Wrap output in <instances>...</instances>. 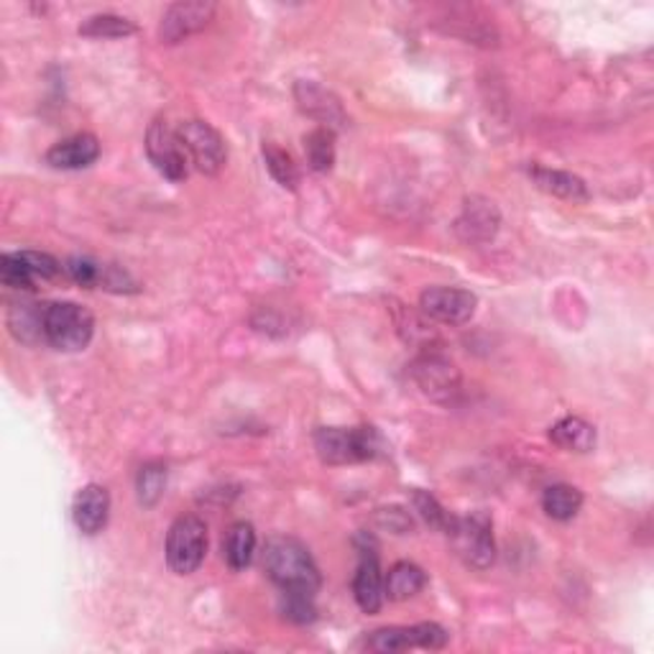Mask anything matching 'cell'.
I'll return each instance as SVG.
<instances>
[{
	"label": "cell",
	"mask_w": 654,
	"mask_h": 654,
	"mask_svg": "<svg viewBox=\"0 0 654 654\" xmlns=\"http://www.w3.org/2000/svg\"><path fill=\"white\" fill-rule=\"evenodd\" d=\"M131 34H136V26L116 13H97L80 26V36H87V39H126Z\"/></svg>",
	"instance_id": "cb8c5ba5"
},
{
	"label": "cell",
	"mask_w": 654,
	"mask_h": 654,
	"mask_svg": "<svg viewBox=\"0 0 654 654\" xmlns=\"http://www.w3.org/2000/svg\"><path fill=\"white\" fill-rule=\"evenodd\" d=\"M529 177L535 185L542 189V192L560 197V200L568 202H588L591 192L588 185L577 177L573 172H562V170H550V166H529Z\"/></svg>",
	"instance_id": "e0dca14e"
},
{
	"label": "cell",
	"mask_w": 654,
	"mask_h": 654,
	"mask_svg": "<svg viewBox=\"0 0 654 654\" xmlns=\"http://www.w3.org/2000/svg\"><path fill=\"white\" fill-rule=\"evenodd\" d=\"M177 136L185 147V154L189 159V164H195L197 172L202 174H218L223 170L227 162V147L225 139L220 136L218 128H212L208 120L192 118L185 120L177 128Z\"/></svg>",
	"instance_id": "52a82bcc"
},
{
	"label": "cell",
	"mask_w": 654,
	"mask_h": 654,
	"mask_svg": "<svg viewBox=\"0 0 654 654\" xmlns=\"http://www.w3.org/2000/svg\"><path fill=\"white\" fill-rule=\"evenodd\" d=\"M315 451L327 466H348L378 458L384 440L374 428H323L315 432Z\"/></svg>",
	"instance_id": "3957f363"
},
{
	"label": "cell",
	"mask_w": 654,
	"mask_h": 654,
	"mask_svg": "<svg viewBox=\"0 0 654 654\" xmlns=\"http://www.w3.org/2000/svg\"><path fill=\"white\" fill-rule=\"evenodd\" d=\"M376 522H378V527L389 529V532H394V535H407V532H412V527H414L412 514H409L407 509H401V506L378 509Z\"/></svg>",
	"instance_id": "4dcf8cb0"
},
{
	"label": "cell",
	"mask_w": 654,
	"mask_h": 654,
	"mask_svg": "<svg viewBox=\"0 0 654 654\" xmlns=\"http://www.w3.org/2000/svg\"><path fill=\"white\" fill-rule=\"evenodd\" d=\"M412 378L424 397L437 405H451L460 394V371L451 359L437 351H424L412 361Z\"/></svg>",
	"instance_id": "ba28073f"
},
{
	"label": "cell",
	"mask_w": 654,
	"mask_h": 654,
	"mask_svg": "<svg viewBox=\"0 0 654 654\" xmlns=\"http://www.w3.org/2000/svg\"><path fill=\"white\" fill-rule=\"evenodd\" d=\"M478 296L458 287H430L420 294V312L443 325H466L476 315Z\"/></svg>",
	"instance_id": "8fae6325"
},
{
	"label": "cell",
	"mask_w": 654,
	"mask_h": 654,
	"mask_svg": "<svg viewBox=\"0 0 654 654\" xmlns=\"http://www.w3.org/2000/svg\"><path fill=\"white\" fill-rule=\"evenodd\" d=\"M218 5L210 0H182L164 11L162 24H159V39L162 44H179L187 36L202 32L215 16Z\"/></svg>",
	"instance_id": "7c38bea8"
},
{
	"label": "cell",
	"mask_w": 654,
	"mask_h": 654,
	"mask_svg": "<svg viewBox=\"0 0 654 654\" xmlns=\"http://www.w3.org/2000/svg\"><path fill=\"white\" fill-rule=\"evenodd\" d=\"M97 156H101V141L93 133H74L47 151V164L72 172L95 164Z\"/></svg>",
	"instance_id": "2e32d148"
},
{
	"label": "cell",
	"mask_w": 654,
	"mask_h": 654,
	"mask_svg": "<svg viewBox=\"0 0 654 654\" xmlns=\"http://www.w3.org/2000/svg\"><path fill=\"white\" fill-rule=\"evenodd\" d=\"M95 336V317L78 302H55L44 307V343L65 353L85 351Z\"/></svg>",
	"instance_id": "7a4b0ae2"
},
{
	"label": "cell",
	"mask_w": 654,
	"mask_h": 654,
	"mask_svg": "<svg viewBox=\"0 0 654 654\" xmlns=\"http://www.w3.org/2000/svg\"><path fill=\"white\" fill-rule=\"evenodd\" d=\"M208 554V524L200 516L185 514L174 519L166 535V565L177 575H192Z\"/></svg>",
	"instance_id": "5b68a950"
},
{
	"label": "cell",
	"mask_w": 654,
	"mask_h": 654,
	"mask_svg": "<svg viewBox=\"0 0 654 654\" xmlns=\"http://www.w3.org/2000/svg\"><path fill=\"white\" fill-rule=\"evenodd\" d=\"M424 585H428V573L409 560L394 562L384 577V593L389 600L414 598L417 593L424 591Z\"/></svg>",
	"instance_id": "d6986e66"
},
{
	"label": "cell",
	"mask_w": 654,
	"mask_h": 654,
	"mask_svg": "<svg viewBox=\"0 0 654 654\" xmlns=\"http://www.w3.org/2000/svg\"><path fill=\"white\" fill-rule=\"evenodd\" d=\"M0 281L11 289H34L36 277L28 269L24 256L19 254H3L0 256Z\"/></svg>",
	"instance_id": "83f0119b"
},
{
	"label": "cell",
	"mask_w": 654,
	"mask_h": 654,
	"mask_svg": "<svg viewBox=\"0 0 654 654\" xmlns=\"http://www.w3.org/2000/svg\"><path fill=\"white\" fill-rule=\"evenodd\" d=\"M581 506H583V493L577 491L575 486H568V483L550 486L542 497L545 514L554 522L575 519L577 512H581Z\"/></svg>",
	"instance_id": "44dd1931"
},
{
	"label": "cell",
	"mask_w": 654,
	"mask_h": 654,
	"mask_svg": "<svg viewBox=\"0 0 654 654\" xmlns=\"http://www.w3.org/2000/svg\"><path fill=\"white\" fill-rule=\"evenodd\" d=\"M355 550H359V568L353 575V596L363 614L382 611L386 593L382 562H378V547L371 535L355 537Z\"/></svg>",
	"instance_id": "9c48e42d"
},
{
	"label": "cell",
	"mask_w": 654,
	"mask_h": 654,
	"mask_svg": "<svg viewBox=\"0 0 654 654\" xmlns=\"http://www.w3.org/2000/svg\"><path fill=\"white\" fill-rule=\"evenodd\" d=\"M412 506H414V512L422 516L424 524H430L432 529L447 532V527H451L453 514H447L443 509V504H440V501L432 497V493L414 491L412 493Z\"/></svg>",
	"instance_id": "f1b7e54d"
},
{
	"label": "cell",
	"mask_w": 654,
	"mask_h": 654,
	"mask_svg": "<svg viewBox=\"0 0 654 654\" xmlns=\"http://www.w3.org/2000/svg\"><path fill=\"white\" fill-rule=\"evenodd\" d=\"M499 225L501 212L497 202L483 195H470L466 197V202H463L458 220H455V233H458L463 243L481 246V243H489L493 235L499 233Z\"/></svg>",
	"instance_id": "4fadbf2b"
},
{
	"label": "cell",
	"mask_w": 654,
	"mask_h": 654,
	"mask_svg": "<svg viewBox=\"0 0 654 654\" xmlns=\"http://www.w3.org/2000/svg\"><path fill=\"white\" fill-rule=\"evenodd\" d=\"M304 154H307L310 170L319 174L330 172L332 164H336V131L330 128H315L304 136Z\"/></svg>",
	"instance_id": "7402d4cb"
},
{
	"label": "cell",
	"mask_w": 654,
	"mask_h": 654,
	"mask_svg": "<svg viewBox=\"0 0 654 654\" xmlns=\"http://www.w3.org/2000/svg\"><path fill=\"white\" fill-rule=\"evenodd\" d=\"M72 516H74V524H78V529L82 535L87 537H95L101 535L105 529V524H108V516H110V493L105 486H97V483H87L85 489H80L78 497H74V504H72Z\"/></svg>",
	"instance_id": "9a60e30c"
},
{
	"label": "cell",
	"mask_w": 654,
	"mask_h": 654,
	"mask_svg": "<svg viewBox=\"0 0 654 654\" xmlns=\"http://www.w3.org/2000/svg\"><path fill=\"white\" fill-rule=\"evenodd\" d=\"M264 162H266V170H269V174L273 179L279 182L281 187L284 189H296V185H300V170H296L294 159L287 154L284 149H279L277 143H264Z\"/></svg>",
	"instance_id": "484cf974"
},
{
	"label": "cell",
	"mask_w": 654,
	"mask_h": 654,
	"mask_svg": "<svg viewBox=\"0 0 654 654\" xmlns=\"http://www.w3.org/2000/svg\"><path fill=\"white\" fill-rule=\"evenodd\" d=\"M264 570L279 585V591L317 593L323 585V575L307 547L287 535H277L266 542Z\"/></svg>",
	"instance_id": "6da1fadb"
},
{
	"label": "cell",
	"mask_w": 654,
	"mask_h": 654,
	"mask_svg": "<svg viewBox=\"0 0 654 654\" xmlns=\"http://www.w3.org/2000/svg\"><path fill=\"white\" fill-rule=\"evenodd\" d=\"M166 489V466L164 463H147L139 470V478H136V491H139V504L143 509H151L159 504V499L164 497Z\"/></svg>",
	"instance_id": "d4e9b609"
},
{
	"label": "cell",
	"mask_w": 654,
	"mask_h": 654,
	"mask_svg": "<svg viewBox=\"0 0 654 654\" xmlns=\"http://www.w3.org/2000/svg\"><path fill=\"white\" fill-rule=\"evenodd\" d=\"M453 552L474 570H486L497 560V542H493V522L486 512H474L468 516H453L447 527Z\"/></svg>",
	"instance_id": "277c9868"
},
{
	"label": "cell",
	"mask_w": 654,
	"mask_h": 654,
	"mask_svg": "<svg viewBox=\"0 0 654 654\" xmlns=\"http://www.w3.org/2000/svg\"><path fill=\"white\" fill-rule=\"evenodd\" d=\"M65 271L67 277L72 281H78L80 287H101V279H103V266L95 264L93 258H85V256H72L67 258L65 264Z\"/></svg>",
	"instance_id": "f546056e"
},
{
	"label": "cell",
	"mask_w": 654,
	"mask_h": 654,
	"mask_svg": "<svg viewBox=\"0 0 654 654\" xmlns=\"http://www.w3.org/2000/svg\"><path fill=\"white\" fill-rule=\"evenodd\" d=\"M147 154L154 170L170 182H185L189 174V159L179 136L166 120L156 118L147 131Z\"/></svg>",
	"instance_id": "30bf717a"
},
{
	"label": "cell",
	"mask_w": 654,
	"mask_h": 654,
	"mask_svg": "<svg viewBox=\"0 0 654 654\" xmlns=\"http://www.w3.org/2000/svg\"><path fill=\"white\" fill-rule=\"evenodd\" d=\"M254 552H256V532L250 527L248 522H235L231 529L225 532V539H223V554H225V562L227 568L235 570H246L250 565V560H254Z\"/></svg>",
	"instance_id": "ffe728a7"
},
{
	"label": "cell",
	"mask_w": 654,
	"mask_h": 654,
	"mask_svg": "<svg viewBox=\"0 0 654 654\" xmlns=\"http://www.w3.org/2000/svg\"><path fill=\"white\" fill-rule=\"evenodd\" d=\"M21 256H24V261L32 273L36 277V281H47V279H55L59 271H62V264L57 261L55 256L49 254H42V250H21Z\"/></svg>",
	"instance_id": "1f68e13d"
},
{
	"label": "cell",
	"mask_w": 654,
	"mask_h": 654,
	"mask_svg": "<svg viewBox=\"0 0 654 654\" xmlns=\"http://www.w3.org/2000/svg\"><path fill=\"white\" fill-rule=\"evenodd\" d=\"M281 614L292 623H310L315 621V593L304 591H281Z\"/></svg>",
	"instance_id": "4316f807"
},
{
	"label": "cell",
	"mask_w": 654,
	"mask_h": 654,
	"mask_svg": "<svg viewBox=\"0 0 654 654\" xmlns=\"http://www.w3.org/2000/svg\"><path fill=\"white\" fill-rule=\"evenodd\" d=\"M44 307L42 304H13L9 315V327L13 336L24 340V343L44 340Z\"/></svg>",
	"instance_id": "603a6c76"
},
{
	"label": "cell",
	"mask_w": 654,
	"mask_h": 654,
	"mask_svg": "<svg viewBox=\"0 0 654 654\" xmlns=\"http://www.w3.org/2000/svg\"><path fill=\"white\" fill-rule=\"evenodd\" d=\"M294 101L300 105V110L304 116H310L312 120H317L323 128H330V131H338L348 124L343 103L338 101L330 90H325L317 82L302 80L294 85Z\"/></svg>",
	"instance_id": "5bb4252c"
},
{
	"label": "cell",
	"mask_w": 654,
	"mask_h": 654,
	"mask_svg": "<svg viewBox=\"0 0 654 654\" xmlns=\"http://www.w3.org/2000/svg\"><path fill=\"white\" fill-rule=\"evenodd\" d=\"M550 440L568 453H591L596 447V428L583 417L568 414L552 424Z\"/></svg>",
	"instance_id": "ac0fdd59"
},
{
	"label": "cell",
	"mask_w": 654,
	"mask_h": 654,
	"mask_svg": "<svg viewBox=\"0 0 654 654\" xmlns=\"http://www.w3.org/2000/svg\"><path fill=\"white\" fill-rule=\"evenodd\" d=\"M447 631L435 621L414 623V627H384L371 631L363 639V650L369 652H407V650H443L447 644Z\"/></svg>",
	"instance_id": "8992f818"
}]
</instances>
